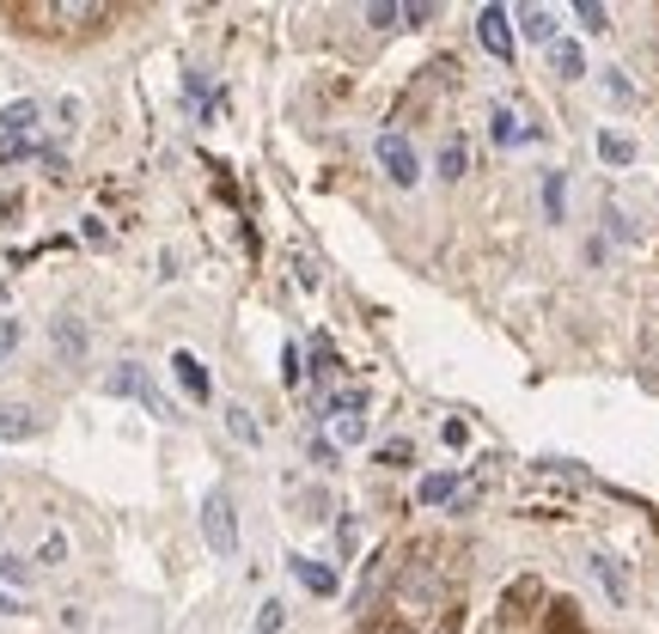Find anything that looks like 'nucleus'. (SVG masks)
<instances>
[{"label":"nucleus","instance_id":"obj_1","mask_svg":"<svg viewBox=\"0 0 659 634\" xmlns=\"http://www.w3.org/2000/svg\"><path fill=\"white\" fill-rule=\"evenodd\" d=\"M104 391H111V396H135V403L153 415V422H177V410L165 403V396H159V384L147 379V367H135V360H123V367L104 379Z\"/></svg>","mask_w":659,"mask_h":634},{"label":"nucleus","instance_id":"obj_2","mask_svg":"<svg viewBox=\"0 0 659 634\" xmlns=\"http://www.w3.org/2000/svg\"><path fill=\"white\" fill-rule=\"evenodd\" d=\"M201 537L215 555H239V512H232L227 488H208V500H201Z\"/></svg>","mask_w":659,"mask_h":634},{"label":"nucleus","instance_id":"obj_3","mask_svg":"<svg viewBox=\"0 0 659 634\" xmlns=\"http://www.w3.org/2000/svg\"><path fill=\"white\" fill-rule=\"evenodd\" d=\"M373 153H379V165H385V177H391V184H403V189H409V184L421 177V159H416V147L403 141V135H391V128H385V135L373 141Z\"/></svg>","mask_w":659,"mask_h":634},{"label":"nucleus","instance_id":"obj_4","mask_svg":"<svg viewBox=\"0 0 659 634\" xmlns=\"http://www.w3.org/2000/svg\"><path fill=\"white\" fill-rule=\"evenodd\" d=\"M37 123H44V104H37V99L0 104V141H31V135H37Z\"/></svg>","mask_w":659,"mask_h":634},{"label":"nucleus","instance_id":"obj_5","mask_svg":"<svg viewBox=\"0 0 659 634\" xmlns=\"http://www.w3.org/2000/svg\"><path fill=\"white\" fill-rule=\"evenodd\" d=\"M476 37H483L488 56H513V25H507V7H483V13H476Z\"/></svg>","mask_w":659,"mask_h":634},{"label":"nucleus","instance_id":"obj_6","mask_svg":"<svg viewBox=\"0 0 659 634\" xmlns=\"http://www.w3.org/2000/svg\"><path fill=\"white\" fill-rule=\"evenodd\" d=\"M49 336H56V354L68 360V367H80V360H86V324H80L73 311H61L56 324H49Z\"/></svg>","mask_w":659,"mask_h":634},{"label":"nucleus","instance_id":"obj_7","mask_svg":"<svg viewBox=\"0 0 659 634\" xmlns=\"http://www.w3.org/2000/svg\"><path fill=\"white\" fill-rule=\"evenodd\" d=\"M172 372H177V384L189 391V403H208V396H215V384H208V367H201V360H196L189 348H177V354H172Z\"/></svg>","mask_w":659,"mask_h":634},{"label":"nucleus","instance_id":"obj_8","mask_svg":"<svg viewBox=\"0 0 659 634\" xmlns=\"http://www.w3.org/2000/svg\"><path fill=\"white\" fill-rule=\"evenodd\" d=\"M293 574H300V586H305V592H317V598H330V592H336V567H330V562L293 555Z\"/></svg>","mask_w":659,"mask_h":634},{"label":"nucleus","instance_id":"obj_9","mask_svg":"<svg viewBox=\"0 0 659 634\" xmlns=\"http://www.w3.org/2000/svg\"><path fill=\"white\" fill-rule=\"evenodd\" d=\"M550 68H556L562 80H587V49H580V43H550Z\"/></svg>","mask_w":659,"mask_h":634},{"label":"nucleus","instance_id":"obj_10","mask_svg":"<svg viewBox=\"0 0 659 634\" xmlns=\"http://www.w3.org/2000/svg\"><path fill=\"white\" fill-rule=\"evenodd\" d=\"M37 434V415L25 403H0V439H31Z\"/></svg>","mask_w":659,"mask_h":634},{"label":"nucleus","instance_id":"obj_11","mask_svg":"<svg viewBox=\"0 0 659 634\" xmlns=\"http://www.w3.org/2000/svg\"><path fill=\"white\" fill-rule=\"evenodd\" d=\"M519 31L531 43H556V13L550 7H519Z\"/></svg>","mask_w":659,"mask_h":634},{"label":"nucleus","instance_id":"obj_12","mask_svg":"<svg viewBox=\"0 0 659 634\" xmlns=\"http://www.w3.org/2000/svg\"><path fill=\"white\" fill-rule=\"evenodd\" d=\"M227 434L239 439V446H263V427L251 422V410H244V403H227Z\"/></svg>","mask_w":659,"mask_h":634},{"label":"nucleus","instance_id":"obj_13","mask_svg":"<svg viewBox=\"0 0 659 634\" xmlns=\"http://www.w3.org/2000/svg\"><path fill=\"white\" fill-rule=\"evenodd\" d=\"M599 159H604V165H635V141H629V135H616V128H604V135H599Z\"/></svg>","mask_w":659,"mask_h":634},{"label":"nucleus","instance_id":"obj_14","mask_svg":"<svg viewBox=\"0 0 659 634\" xmlns=\"http://www.w3.org/2000/svg\"><path fill=\"white\" fill-rule=\"evenodd\" d=\"M452 494H459V476H421V507H452Z\"/></svg>","mask_w":659,"mask_h":634},{"label":"nucleus","instance_id":"obj_15","mask_svg":"<svg viewBox=\"0 0 659 634\" xmlns=\"http://www.w3.org/2000/svg\"><path fill=\"white\" fill-rule=\"evenodd\" d=\"M56 19H68V25H92V19H104L111 7H99V0H61V7H49Z\"/></svg>","mask_w":659,"mask_h":634},{"label":"nucleus","instance_id":"obj_16","mask_svg":"<svg viewBox=\"0 0 659 634\" xmlns=\"http://www.w3.org/2000/svg\"><path fill=\"white\" fill-rule=\"evenodd\" d=\"M519 604H525V610H531V604H544V579H531V574L513 579V586H507V610L519 616Z\"/></svg>","mask_w":659,"mask_h":634},{"label":"nucleus","instance_id":"obj_17","mask_svg":"<svg viewBox=\"0 0 659 634\" xmlns=\"http://www.w3.org/2000/svg\"><path fill=\"white\" fill-rule=\"evenodd\" d=\"M592 567H599V579H604V592H611L616 604H623V598H629V579H623V567H616V562H604V555H599V562H592Z\"/></svg>","mask_w":659,"mask_h":634},{"label":"nucleus","instance_id":"obj_18","mask_svg":"<svg viewBox=\"0 0 659 634\" xmlns=\"http://www.w3.org/2000/svg\"><path fill=\"white\" fill-rule=\"evenodd\" d=\"M0 579H7V586H31V562L13 555V550H0Z\"/></svg>","mask_w":659,"mask_h":634},{"label":"nucleus","instance_id":"obj_19","mask_svg":"<svg viewBox=\"0 0 659 634\" xmlns=\"http://www.w3.org/2000/svg\"><path fill=\"white\" fill-rule=\"evenodd\" d=\"M440 177H446V184H459V177H464V141L440 147Z\"/></svg>","mask_w":659,"mask_h":634},{"label":"nucleus","instance_id":"obj_20","mask_svg":"<svg viewBox=\"0 0 659 634\" xmlns=\"http://www.w3.org/2000/svg\"><path fill=\"white\" fill-rule=\"evenodd\" d=\"M61 562H68V537L49 531L44 543H37V567H61Z\"/></svg>","mask_w":659,"mask_h":634},{"label":"nucleus","instance_id":"obj_21","mask_svg":"<svg viewBox=\"0 0 659 634\" xmlns=\"http://www.w3.org/2000/svg\"><path fill=\"white\" fill-rule=\"evenodd\" d=\"M281 629H287V610H281V598H269L257 610V634H281Z\"/></svg>","mask_w":659,"mask_h":634},{"label":"nucleus","instance_id":"obj_22","mask_svg":"<svg viewBox=\"0 0 659 634\" xmlns=\"http://www.w3.org/2000/svg\"><path fill=\"white\" fill-rule=\"evenodd\" d=\"M367 439V422L360 415H336V446H360Z\"/></svg>","mask_w":659,"mask_h":634},{"label":"nucleus","instance_id":"obj_23","mask_svg":"<svg viewBox=\"0 0 659 634\" xmlns=\"http://www.w3.org/2000/svg\"><path fill=\"white\" fill-rule=\"evenodd\" d=\"M312 372H317V379H330V372H336V348H330L324 336L312 342Z\"/></svg>","mask_w":659,"mask_h":634},{"label":"nucleus","instance_id":"obj_24","mask_svg":"<svg viewBox=\"0 0 659 634\" xmlns=\"http://www.w3.org/2000/svg\"><path fill=\"white\" fill-rule=\"evenodd\" d=\"M409 458H416L409 439H385V446H379V464H409Z\"/></svg>","mask_w":659,"mask_h":634},{"label":"nucleus","instance_id":"obj_25","mask_svg":"<svg viewBox=\"0 0 659 634\" xmlns=\"http://www.w3.org/2000/svg\"><path fill=\"white\" fill-rule=\"evenodd\" d=\"M403 19V7H391V0H379V7H367V25H379V31H391Z\"/></svg>","mask_w":659,"mask_h":634},{"label":"nucleus","instance_id":"obj_26","mask_svg":"<svg viewBox=\"0 0 659 634\" xmlns=\"http://www.w3.org/2000/svg\"><path fill=\"white\" fill-rule=\"evenodd\" d=\"M574 19H580L587 31H611V25H604L611 13H604V7H592V0H580V7H574Z\"/></svg>","mask_w":659,"mask_h":634},{"label":"nucleus","instance_id":"obj_27","mask_svg":"<svg viewBox=\"0 0 659 634\" xmlns=\"http://www.w3.org/2000/svg\"><path fill=\"white\" fill-rule=\"evenodd\" d=\"M19 336H25V324H19V318H0V360L19 348Z\"/></svg>","mask_w":659,"mask_h":634},{"label":"nucleus","instance_id":"obj_28","mask_svg":"<svg viewBox=\"0 0 659 634\" xmlns=\"http://www.w3.org/2000/svg\"><path fill=\"white\" fill-rule=\"evenodd\" d=\"M312 458H317V464H324V470H336V458H343V446H336V439H324V434H317V439H312Z\"/></svg>","mask_w":659,"mask_h":634},{"label":"nucleus","instance_id":"obj_29","mask_svg":"<svg viewBox=\"0 0 659 634\" xmlns=\"http://www.w3.org/2000/svg\"><path fill=\"white\" fill-rule=\"evenodd\" d=\"M433 13H440L433 0H421V7H403V25H409V31H421V25H428V19H433Z\"/></svg>","mask_w":659,"mask_h":634},{"label":"nucleus","instance_id":"obj_30","mask_svg":"<svg viewBox=\"0 0 659 634\" xmlns=\"http://www.w3.org/2000/svg\"><path fill=\"white\" fill-rule=\"evenodd\" d=\"M355 543H360V525H355V519H343V525H336V550L355 555Z\"/></svg>","mask_w":659,"mask_h":634},{"label":"nucleus","instance_id":"obj_31","mask_svg":"<svg viewBox=\"0 0 659 634\" xmlns=\"http://www.w3.org/2000/svg\"><path fill=\"white\" fill-rule=\"evenodd\" d=\"M300 372H305V367H300V348H287V354H281V379L300 384Z\"/></svg>","mask_w":659,"mask_h":634},{"label":"nucleus","instance_id":"obj_32","mask_svg":"<svg viewBox=\"0 0 659 634\" xmlns=\"http://www.w3.org/2000/svg\"><path fill=\"white\" fill-rule=\"evenodd\" d=\"M0 616H19V604H13V598H7V592H0Z\"/></svg>","mask_w":659,"mask_h":634},{"label":"nucleus","instance_id":"obj_33","mask_svg":"<svg viewBox=\"0 0 659 634\" xmlns=\"http://www.w3.org/2000/svg\"><path fill=\"white\" fill-rule=\"evenodd\" d=\"M0 531H7V519H0Z\"/></svg>","mask_w":659,"mask_h":634}]
</instances>
